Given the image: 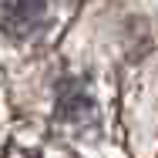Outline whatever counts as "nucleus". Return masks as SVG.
Listing matches in <instances>:
<instances>
[{"label": "nucleus", "instance_id": "nucleus-2", "mask_svg": "<svg viewBox=\"0 0 158 158\" xmlns=\"http://www.w3.org/2000/svg\"><path fill=\"white\" fill-rule=\"evenodd\" d=\"M3 158H54V155L44 148H34V145H7Z\"/></svg>", "mask_w": 158, "mask_h": 158}, {"label": "nucleus", "instance_id": "nucleus-1", "mask_svg": "<svg viewBox=\"0 0 158 158\" xmlns=\"http://www.w3.org/2000/svg\"><path fill=\"white\" fill-rule=\"evenodd\" d=\"M47 17V0H0V37L24 40L40 31Z\"/></svg>", "mask_w": 158, "mask_h": 158}]
</instances>
